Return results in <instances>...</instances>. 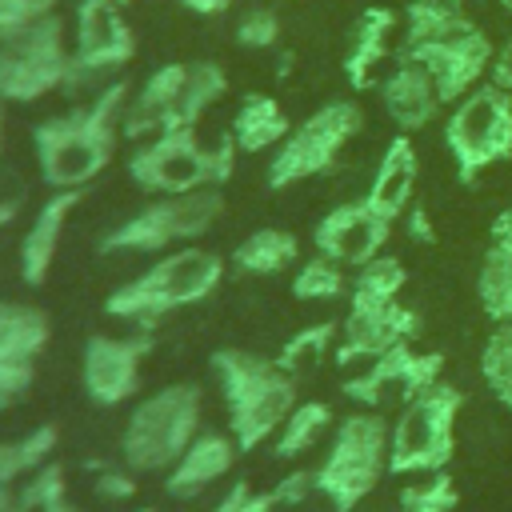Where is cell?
Wrapping results in <instances>:
<instances>
[{"instance_id":"cell-30","label":"cell","mask_w":512,"mask_h":512,"mask_svg":"<svg viewBox=\"0 0 512 512\" xmlns=\"http://www.w3.org/2000/svg\"><path fill=\"white\" fill-rule=\"evenodd\" d=\"M332 428H336V416L324 400H300L288 412V420L280 424V432L272 436V456L276 460H296L308 448H316Z\"/></svg>"},{"instance_id":"cell-22","label":"cell","mask_w":512,"mask_h":512,"mask_svg":"<svg viewBox=\"0 0 512 512\" xmlns=\"http://www.w3.org/2000/svg\"><path fill=\"white\" fill-rule=\"evenodd\" d=\"M416 176H420L416 144H412L408 132H396V136L384 144L380 160H376V172H372V184H368L364 200H368L380 216H388V220L396 224V220L416 204Z\"/></svg>"},{"instance_id":"cell-37","label":"cell","mask_w":512,"mask_h":512,"mask_svg":"<svg viewBox=\"0 0 512 512\" xmlns=\"http://www.w3.org/2000/svg\"><path fill=\"white\" fill-rule=\"evenodd\" d=\"M456 504H460V488L448 468L400 488V512H456Z\"/></svg>"},{"instance_id":"cell-3","label":"cell","mask_w":512,"mask_h":512,"mask_svg":"<svg viewBox=\"0 0 512 512\" xmlns=\"http://www.w3.org/2000/svg\"><path fill=\"white\" fill-rule=\"evenodd\" d=\"M220 280H224V256L200 244H184V248L164 252L156 264H148L128 284L112 288L104 300V312L112 320L152 332L164 316L208 300L220 288Z\"/></svg>"},{"instance_id":"cell-5","label":"cell","mask_w":512,"mask_h":512,"mask_svg":"<svg viewBox=\"0 0 512 512\" xmlns=\"http://www.w3.org/2000/svg\"><path fill=\"white\" fill-rule=\"evenodd\" d=\"M312 472L316 492L336 512H356L388 472V420L372 408L340 416L328 436V452Z\"/></svg>"},{"instance_id":"cell-17","label":"cell","mask_w":512,"mask_h":512,"mask_svg":"<svg viewBox=\"0 0 512 512\" xmlns=\"http://www.w3.org/2000/svg\"><path fill=\"white\" fill-rule=\"evenodd\" d=\"M420 336V312L408 304H384V308H352L340 320V340L332 360L340 368H360L368 360H376L380 352H388L392 344H408Z\"/></svg>"},{"instance_id":"cell-11","label":"cell","mask_w":512,"mask_h":512,"mask_svg":"<svg viewBox=\"0 0 512 512\" xmlns=\"http://www.w3.org/2000/svg\"><path fill=\"white\" fill-rule=\"evenodd\" d=\"M72 72V48L64 44V20L52 12L36 28L0 44V100L32 104L52 92H64Z\"/></svg>"},{"instance_id":"cell-48","label":"cell","mask_w":512,"mask_h":512,"mask_svg":"<svg viewBox=\"0 0 512 512\" xmlns=\"http://www.w3.org/2000/svg\"><path fill=\"white\" fill-rule=\"evenodd\" d=\"M188 12H196V16H220L232 0H180Z\"/></svg>"},{"instance_id":"cell-24","label":"cell","mask_w":512,"mask_h":512,"mask_svg":"<svg viewBox=\"0 0 512 512\" xmlns=\"http://www.w3.org/2000/svg\"><path fill=\"white\" fill-rule=\"evenodd\" d=\"M392 32H396V12L384 4H372L356 16L348 32V48H344V80L352 84V92H368L372 84H380L376 68L388 56Z\"/></svg>"},{"instance_id":"cell-15","label":"cell","mask_w":512,"mask_h":512,"mask_svg":"<svg viewBox=\"0 0 512 512\" xmlns=\"http://www.w3.org/2000/svg\"><path fill=\"white\" fill-rule=\"evenodd\" d=\"M396 56H408L416 64L428 68V76L436 80V92L444 104H456L460 96H468L476 84L488 80L492 72V56H496V44L492 36L476 24L468 32H456V36H444V40H432V44H420V48H404Z\"/></svg>"},{"instance_id":"cell-53","label":"cell","mask_w":512,"mask_h":512,"mask_svg":"<svg viewBox=\"0 0 512 512\" xmlns=\"http://www.w3.org/2000/svg\"><path fill=\"white\" fill-rule=\"evenodd\" d=\"M136 512H152V508H136Z\"/></svg>"},{"instance_id":"cell-7","label":"cell","mask_w":512,"mask_h":512,"mask_svg":"<svg viewBox=\"0 0 512 512\" xmlns=\"http://www.w3.org/2000/svg\"><path fill=\"white\" fill-rule=\"evenodd\" d=\"M220 212H224V188H196V192H184V196H156L140 212L112 224L96 240V252L100 256H128V252H144V256L160 252L164 256V252L196 244L204 232H212Z\"/></svg>"},{"instance_id":"cell-51","label":"cell","mask_w":512,"mask_h":512,"mask_svg":"<svg viewBox=\"0 0 512 512\" xmlns=\"http://www.w3.org/2000/svg\"><path fill=\"white\" fill-rule=\"evenodd\" d=\"M496 4H500V8H504V12L512 16V0H496Z\"/></svg>"},{"instance_id":"cell-20","label":"cell","mask_w":512,"mask_h":512,"mask_svg":"<svg viewBox=\"0 0 512 512\" xmlns=\"http://www.w3.org/2000/svg\"><path fill=\"white\" fill-rule=\"evenodd\" d=\"M84 200V188H64V192H52L32 224L24 228L20 236V280L28 288H40L48 276H52V264H56V252H60V240H64V228L76 212V204Z\"/></svg>"},{"instance_id":"cell-10","label":"cell","mask_w":512,"mask_h":512,"mask_svg":"<svg viewBox=\"0 0 512 512\" xmlns=\"http://www.w3.org/2000/svg\"><path fill=\"white\" fill-rule=\"evenodd\" d=\"M136 56L132 24L116 0H80L76 4V44H72V72L64 80V96L88 100L104 84V76L120 72Z\"/></svg>"},{"instance_id":"cell-46","label":"cell","mask_w":512,"mask_h":512,"mask_svg":"<svg viewBox=\"0 0 512 512\" xmlns=\"http://www.w3.org/2000/svg\"><path fill=\"white\" fill-rule=\"evenodd\" d=\"M488 80L512 92V36H508V40H504V44L496 48V56H492V72H488Z\"/></svg>"},{"instance_id":"cell-21","label":"cell","mask_w":512,"mask_h":512,"mask_svg":"<svg viewBox=\"0 0 512 512\" xmlns=\"http://www.w3.org/2000/svg\"><path fill=\"white\" fill-rule=\"evenodd\" d=\"M236 452H240V444L232 440V432H200L184 448V456L164 472V492L172 500L200 496L204 488H212L216 480H224L232 472Z\"/></svg>"},{"instance_id":"cell-14","label":"cell","mask_w":512,"mask_h":512,"mask_svg":"<svg viewBox=\"0 0 512 512\" xmlns=\"http://www.w3.org/2000/svg\"><path fill=\"white\" fill-rule=\"evenodd\" d=\"M152 348H156V340L144 328H136L128 336H108V332L88 336L84 340V356H80L84 396L96 408L128 404L136 396V388H140V372H144V360H148Z\"/></svg>"},{"instance_id":"cell-19","label":"cell","mask_w":512,"mask_h":512,"mask_svg":"<svg viewBox=\"0 0 512 512\" xmlns=\"http://www.w3.org/2000/svg\"><path fill=\"white\" fill-rule=\"evenodd\" d=\"M184 72H188V64H160L156 72L144 76L140 88H132L128 104H124V120H120L124 140L140 144V140H152V136L176 128Z\"/></svg>"},{"instance_id":"cell-49","label":"cell","mask_w":512,"mask_h":512,"mask_svg":"<svg viewBox=\"0 0 512 512\" xmlns=\"http://www.w3.org/2000/svg\"><path fill=\"white\" fill-rule=\"evenodd\" d=\"M0 512H16V488L0 484Z\"/></svg>"},{"instance_id":"cell-16","label":"cell","mask_w":512,"mask_h":512,"mask_svg":"<svg viewBox=\"0 0 512 512\" xmlns=\"http://www.w3.org/2000/svg\"><path fill=\"white\" fill-rule=\"evenodd\" d=\"M388 236H392V220L380 216L364 196L328 208V212L316 220V228H312L316 252L332 256L336 264H344V268H352V272L364 268L368 260H376V256L384 252Z\"/></svg>"},{"instance_id":"cell-45","label":"cell","mask_w":512,"mask_h":512,"mask_svg":"<svg viewBox=\"0 0 512 512\" xmlns=\"http://www.w3.org/2000/svg\"><path fill=\"white\" fill-rule=\"evenodd\" d=\"M400 220H404V232H408L412 244H436V228H432V216H428L424 204H412Z\"/></svg>"},{"instance_id":"cell-23","label":"cell","mask_w":512,"mask_h":512,"mask_svg":"<svg viewBox=\"0 0 512 512\" xmlns=\"http://www.w3.org/2000/svg\"><path fill=\"white\" fill-rule=\"evenodd\" d=\"M476 300L492 324L512 320V204L488 224V248L476 272Z\"/></svg>"},{"instance_id":"cell-2","label":"cell","mask_w":512,"mask_h":512,"mask_svg":"<svg viewBox=\"0 0 512 512\" xmlns=\"http://www.w3.org/2000/svg\"><path fill=\"white\" fill-rule=\"evenodd\" d=\"M224 412H228V432L240 444V452H252L268 444L288 412L300 404L296 400V376L276 364V356H256L244 348H216L208 360Z\"/></svg>"},{"instance_id":"cell-34","label":"cell","mask_w":512,"mask_h":512,"mask_svg":"<svg viewBox=\"0 0 512 512\" xmlns=\"http://www.w3.org/2000/svg\"><path fill=\"white\" fill-rule=\"evenodd\" d=\"M348 284H352V280H348V268L336 264L332 256L316 252V256H308V260L296 268V276H292V296L304 300V304H328V300L348 296Z\"/></svg>"},{"instance_id":"cell-18","label":"cell","mask_w":512,"mask_h":512,"mask_svg":"<svg viewBox=\"0 0 512 512\" xmlns=\"http://www.w3.org/2000/svg\"><path fill=\"white\" fill-rule=\"evenodd\" d=\"M376 88H380L384 116L396 124V132H408V136L420 132V128H428L440 116V108H444V100H440L436 80L428 76V68L416 64V60H408V56H396V64L384 72V80Z\"/></svg>"},{"instance_id":"cell-50","label":"cell","mask_w":512,"mask_h":512,"mask_svg":"<svg viewBox=\"0 0 512 512\" xmlns=\"http://www.w3.org/2000/svg\"><path fill=\"white\" fill-rule=\"evenodd\" d=\"M0 152H4V100H0Z\"/></svg>"},{"instance_id":"cell-33","label":"cell","mask_w":512,"mask_h":512,"mask_svg":"<svg viewBox=\"0 0 512 512\" xmlns=\"http://www.w3.org/2000/svg\"><path fill=\"white\" fill-rule=\"evenodd\" d=\"M336 340H340V324H336V320L304 324L300 332H292V336L280 344L276 364H280L284 372H292V376L312 372V368H320V364L336 352Z\"/></svg>"},{"instance_id":"cell-32","label":"cell","mask_w":512,"mask_h":512,"mask_svg":"<svg viewBox=\"0 0 512 512\" xmlns=\"http://www.w3.org/2000/svg\"><path fill=\"white\" fill-rule=\"evenodd\" d=\"M228 92V76L216 60H192L184 72V88H180V112H176V128H196L208 108Z\"/></svg>"},{"instance_id":"cell-41","label":"cell","mask_w":512,"mask_h":512,"mask_svg":"<svg viewBox=\"0 0 512 512\" xmlns=\"http://www.w3.org/2000/svg\"><path fill=\"white\" fill-rule=\"evenodd\" d=\"M212 512H276V500H272V492L252 488L248 480H236V484L216 500Z\"/></svg>"},{"instance_id":"cell-12","label":"cell","mask_w":512,"mask_h":512,"mask_svg":"<svg viewBox=\"0 0 512 512\" xmlns=\"http://www.w3.org/2000/svg\"><path fill=\"white\" fill-rule=\"evenodd\" d=\"M124 164H128V180L152 196H184L196 188H216L208 144L196 136V128H168L152 140H140Z\"/></svg>"},{"instance_id":"cell-4","label":"cell","mask_w":512,"mask_h":512,"mask_svg":"<svg viewBox=\"0 0 512 512\" xmlns=\"http://www.w3.org/2000/svg\"><path fill=\"white\" fill-rule=\"evenodd\" d=\"M204 392L192 380H172L132 404L120 432V460L136 476H164L200 436Z\"/></svg>"},{"instance_id":"cell-31","label":"cell","mask_w":512,"mask_h":512,"mask_svg":"<svg viewBox=\"0 0 512 512\" xmlns=\"http://www.w3.org/2000/svg\"><path fill=\"white\" fill-rule=\"evenodd\" d=\"M408 284V272L396 256H376L368 260L364 268L352 272V284H348V304L352 308H384V304H396L400 292Z\"/></svg>"},{"instance_id":"cell-27","label":"cell","mask_w":512,"mask_h":512,"mask_svg":"<svg viewBox=\"0 0 512 512\" xmlns=\"http://www.w3.org/2000/svg\"><path fill=\"white\" fill-rule=\"evenodd\" d=\"M468 28H476V20L468 16L464 0H408L404 4V36H400L396 52L420 48V44H432V40H444V36H456Z\"/></svg>"},{"instance_id":"cell-44","label":"cell","mask_w":512,"mask_h":512,"mask_svg":"<svg viewBox=\"0 0 512 512\" xmlns=\"http://www.w3.org/2000/svg\"><path fill=\"white\" fill-rule=\"evenodd\" d=\"M268 492H272L276 508H300L308 496H316V472H308V468H296V472L280 476V480H276Z\"/></svg>"},{"instance_id":"cell-28","label":"cell","mask_w":512,"mask_h":512,"mask_svg":"<svg viewBox=\"0 0 512 512\" xmlns=\"http://www.w3.org/2000/svg\"><path fill=\"white\" fill-rule=\"evenodd\" d=\"M228 260L244 276H280L300 260V240L284 228H256L232 248Z\"/></svg>"},{"instance_id":"cell-1","label":"cell","mask_w":512,"mask_h":512,"mask_svg":"<svg viewBox=\"0 0 512 512\" xmlns=\"http://www.w3.org/2000/svg\"><path fill=\"white\" fill-rule=\"evenodd\" d=\"M132 88L128 80L104 84L96 96L80 100L76 108L48 116L32 128V148L40 164V180L52 192L64 188H88L116 156L120 144V120Z\"/></svg>"},{"instance_id":"cell-25","label":"cell","mask_w":512,"mask_h":512,"mask_svg":"<svg viewBox=\"0 0 512 512\" xmlns=\"http://www.w3.org/2000/svg\"><path fill=\"white\" fill-rule=\"evenodd\" d=\"M228 128H232L240 152L256 156V152L280 148L284 136L292 132V120H288V112L280 108L276 96H268V92H248V96L240 100V108H236V116H232Z\"/></svg>"},{"instance_id":"cell-26","label":"cell","mask_w":512,"mask_h":512,"mask_svg":"<svg viewBox=\"0 0 512 512\" xmlns=\"http://www.w3.org/2000/svg\"><path fill=\"white\" fill-rule=\"evenodd\" d=\"M52 340V320L36 304L0 300V364L36 360Z\"/></svg>"},{"instance_id":"cell-29","label":"cell","mask_w":512,"mask_h":512,"mask_svg":"<svg viewBox=\"0 0 512 512\" xmlns=\"http://www.w3.org/2000/svg\"><path fill=\"white\" fill-rule=\"evenodd\" d=\"M56 448H60V428L56 424H36L24 436L0 440V484L16 488L20 480H28L44 464H52Z\"/></svg>"},{"instance_id":"cell-8","label":"cell","mask_w":512,"mask_h":512,"mask_svg":"<svg viewBox=\"0 0 512 512\" xmlns=\"http://www.w3.org/2000/svg\"><path fill=\"white\" fill-rule=\"evenodd\" d=\"M444 148L460 184H476L492 164L512 156V92L484 80L444 116Z\"/></svg>"},{"instance_id":"cell-13","label":"cell","mask_w":512,"mask_h":512,"mask_svg":"<svg viewBox=\"0 0 512 512\" xmlns=\"http://www.w3.org/2000/svg\"><path fill=\"white\" fill-rule=\"evenodd\" d=\"M440 380H444V352H420L408 340V344H392L388 352H380L376 360H368L352 376H344L340 392L356 408L380 412L388 400H400L404 404V400L428 392Z\"/></svg>"},{"instance_id":"cell-47","label":"cell","mask_w":512,"mask_h":512,"mask_svg":"<svg viewBox=\"0 0 512 512\" xmlns=\"http://www.w3.org/2000/svg\"><path fill=\"white\" fill-rule=\"evenodd\" d=\"M20 212H24V196H20V192H0V232H4L8 224H16Z\"/></svg>"},{"instance_id":"cell-38","label":"cell","mask_w":512,"mask_h":512,"mask_svg":"<svg viewBox=\"0 0 512 512\" xmlns=\"http://www.w3.org/2000/svg\"><path fill=\"white\" fill-rule=\"evenodd\" d=\"M276 40H280V16H276V8L256 4V8H248V12L236 20V44H240V48L264 52V48H272Z\"/></svg>"},{"instance_id":"cell-9","label":"cell","mask_w":512,"mask_h":512,"mask_svg":"<svg viewBox=\"0 0 512 512\" xmlns=\"http://www.w3.org/2000/svg\"><path fill=\"white\" fill-rule=\"evenodd\" d=\"M364 128V112L356 100H328L316 112H308L300 124H292V132L284 136L280 148H272L268 160V188L284 192L292 184L316 180L324 172L336 168L340 152L348 148V140Z\"/></svg>"},{"instance_id":"cell-52","label":"cell","mask_w":512,"mask_h":512,"mask_svg":"<svg viewBox=\"0 0 512 512\" xmlns=\"http://www.w3.org/2000/svg\"><path fill=\"white\" fill-rule=\"evenodd\" d=\"M116 4H120V8H128V4H132V0H116Z\"/></svg>"},{"instance_id":"cell-43","label":"cell","mask_w":512,"mask_h":512,"mask_svg":"<svg viewBox=\"0 0 512 512\" xmlns=\"http://www.w3.org/2000/svg\"><path fill=\"white\" fill-rule=\"evenodd\" d=\"M236 156H240V144H236L232 128H224V132H216V136L208 140V164H212V184H216V188H224V184L232 180Z\"/></svg>"},{"instance_id":"cell-39","label":"cell","mask_w":512,"mask_h":512,"mask_svg":"<svg viewBox=\"0 0 512 512\" xmlns=\"http://www.w3.org/2000/svg\"><path fill=\"white\" fill-rule=\"evenodd\" d=\"M56 12V0H0V44L36 28Z\"/></svg>"},{"instance_id":"cell-36","label":"cell","mask_w":512,"mask_h":512,"mask_svg":"<svg viewBox=\"0 0 512 512\" xmlns=\"http://www.w3.org/2000/svg\"><path fill=\"white\" fill-rule=\"evenodd\" d=\"M480 380L496 396V404H504L512 412V320L492 324V332L480 348Z\"/></svg>"},{"instance_id":"cell-40","label":"cell","mask_w":512,"mask_h":512,"mask_svg":"<svg viewBox=\"0 0 512 512\" xmlns=\"http://www.w3.org/2000/svg\"><path fill=\"white\" fill-rule=\"evenodd\" d=\"M92 492L100 496V500H108V504H124V500H132L136 496V472L128 468V464H96V472H92Z\"/></svg>"},{"instance_id":"cell-42","label":"cell","mask_w":512,"mask_h":512,"mask_svg":"<svg viewBox=\"0 0 512 512\" xmlns=\"http://www.w3.org/2000/svg\"><path fill=\"white\" fill-rule=\"evenodd\" d=\"M36 384V360H20V364H0V408L20 404Z\"/></svg>"},{"instance_id":"cell-6","label":"cell","mask_w":512,"mask_h":512,"mask_svg":"<svg viewBox=\"0 0 512 512\" xmlns=\"http://www.w3.org/2000/svg\"><path fill=\"white\" fill-rule=\"evenodd\" d=\"M464 412V392L448 380L400 404L388 420V472L392 476H432L456 456V420Z\"/></svg>"},{"instance_id":"cell-35","label":"cell","mask_w":512,"mask_h":512,"mask_svg":"<svg viewBox=\"0 0 512 512\" xmlns=\"http://www.w3.org/2000/svg\"><path fill=\"white\" fill-rule=\"evenodd\" d=\"M16 512H80L68 500V472L64 464H44L28 480L16 484Z\"/></svg>"}]
</instances>
